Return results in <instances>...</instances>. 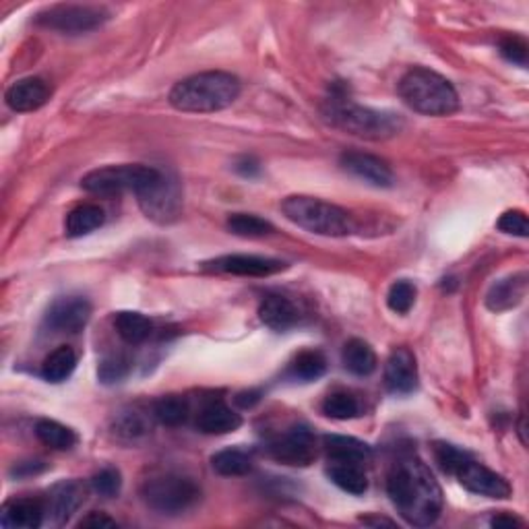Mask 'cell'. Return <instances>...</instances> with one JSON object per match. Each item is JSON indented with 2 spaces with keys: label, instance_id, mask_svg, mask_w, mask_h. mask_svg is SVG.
Returning <instances> with one entry per match:
<instances>
[{
  "label": "cell",
  "instance_id": "1",
  "mask_svg": "<svg viewBox=\"0 0 529 529\" xmlns=\"http://www.w3.org/2000/svg\"><path fill=\"white\" fill-rule=\"evenodd\" d=\"M391 503L410 525L429 527L443 511V490L422 459L405 458L397 461L387 476Z\"/></svg>",
  "mask_w": 529,
  "mask_h": 529
},
{
  "label": "cell",
  "instance_id": "2",
  "mask_svg": "<svg viewBox=\"0 0 529 529\" xmlns=\"http://www.w3.org/2000/svg\"><path fill=\"white\" fill-rule=\"evenodd\" d=\"M238 96V77L223 71H207L174 85L170 104L180 112H220L234 104Z\"/></svg>",
  "mask_w": 529,
  "mask_h": 529
},
{
  "label": "cell",
  "instance_id": "3",
  "mask_svg": "<svg viewBox=\"0 0 529 529\" xmlns=\"http://www.w3.org/2000/svg\"><path fill=\"white\" fill-rule=\"evenodd\" d=\"M400 96L411 110L424 116H449L458 112L459 96L455 87L429 69H411L400 81Z\"/></svg>",
  "mask_w": 529,
  "mask_h": 529
},
{
  "label": "cell",
  "instance_id": "4",
  "mask_svg": "<svg viewBox=\"0 0 529 529\" xmlns=\"http://www.w3.org/2000/svg\"><path fill=\"white\" fill-rule=\"evenodd\" d=\"M327 116L333 125L344 128L345 133L356 135L360 139L368 141L391 139V137H395L403 127V120L397 114L362 108L345 98L329 99Z\"/></svg>",
  "mask_w": 529,
  "mask_h": 529
},
{
  "label": "cell",
  "instance_id": "5",
  "mask_svg": "<svg viewBox=\"0 0 529 529\" xmlns=\"http://www.w3.org/2000/svg\"><path fill=\"white\" fill-rule=\"evenodd\" d=\"M281 212L298 228L318 236H345L352 230V217L345 209L315 197H288L281 203Z\"/></svg>",
  "mask_w": 529,
  "mask_h": 529
},
{
  "label": "cell",
  "instance_id": "6",
  "mask_svg": "<svg viewBox=\"0 0 529 529\" xmlns=\"http://www.w3.org/2000/svg\"><path fill=\"white\" fill-rule=\"evenodd\" d=\"M143 501L162 515H178L199 501L201 490L191 477L162 474L143 484Z\"/></svg>",
  "mask_w": 529,
  "mask_h": 529
},
{
  "label": "cell",
  "instance_id": "7",
  "mask_svg": "<svg viewBox=\"0 0 529 529\" xmlns=\"http://www.w3.org/2000/svg\"><path fill=\"white\" fill-rule=\"evenodd\" d=\"M157 168L141 164H125V165H106V168L93 170L81 180V186L87 193L98 194V197H114L125 191H141L151 180L159 176Z\"/></svg>",
  "mask_w": 529,
  "mask_h": 529
},
{
  "label": "cell",
  "instance_id": "8",
  "mask_svg": "<svg viewBox=\"0 0 529 529\" xmlns=\"http://www.w3.org/2000/svg\"><path fill=\"white\" fill-rule=\"evenodd\" d=\"M143 213L157 223H170L183 212V193L176 178L159 172L156 180L137 191Z\"/></svg>",
  "mask_w": 529,
  "mask_h": 529
},
{
  "label": "cell",
  "instance_id": "9",
  "mask_svg": "<svg viewBox=\"0 0 529 529\" xmlns=\"http://www.w3.org/2000/svg\"><path fill=\"white\" fill-rule=\"evenodd\" d=\"M108 19V13L87 5H56L40 13L38 24L62 33H85L98 29Z\"/></svg>",
  "mask_w": 529,
  "mask_h": 529
},
{
  "label": "cell",
  "instance_id": "10",
  "mask_svg": "<svg viewBox=\"0 0 529 529\" xmlns=\"http://www.w3.org/2000/svg\"><path fill=\"white\" fill-rule=\"evenodd\" d=\"M269 453L275 461L284 463V466L307 468L310 463H315L318 455L316 439L307 426H296V429L288 430L284 437L273 440Z\"/></svg>",
  "mask_w": 529,
  "mask_h": 529
},
{
  "label": "cell",
  "instance_id": "11",
  "mask_svg": "<svg viewBox=\"0 0 529 529\" xmlns=\"http://www.w3.org/2000/svg\"><path fill=\"white\" fill-rule=\"evenodd\" d=\"M91 316V304L81 296L58 298L46 313V325L58 333H79Z\"/></svg>",
  "mask_w": 529,
  "mask_h": 529
},
{
  "label": "cell",
  "instance_id": "12",
  "mask_svg": "<svg viewBox=\"0 0 529 529\" xmlns=\"http://www.w3.org/2000/svg\"><path fill=\"white\" fill-rule=\"evenodd\" d=\"M458 480L466 490L488 498H509L511 486L503 476L492 472L486 466L469 459L458 472Z\"/></svg>",
  "mask_w": 529,
  "mask_h": 529
},
{
  "label": "cell",
  "instance_id": "13",
  "mask_svg": "<svg viewBox=\"0 0 529 529\" xmlns=\"http://www.w3.org/2000/svg\"><path fill=\"white\" fill-rule=\"evenodd\" d=\"M342 165L345 172L352 174V176H356L362 180V183L376 186V188H389L395 183L391 165L385 162V159L371 156V154L345 151V154L342 156Z\"/></svg>",
  "mask_w": 529,
  "mask_h": 529
},
{
  "label": "cell",
  "instance_id": "14",
  "mask_svg": "<svg viewBox=\"0 0 529 529\" xmlns=\"http://www.w3.org/2000/svg\"><path fill=\"white\" fill-rule=\"evenodd\" d=\"M207 267L217 273L241 275V278H267V275L279 273L286 265L281 260L257 255H226L209 260Z\"/></svg>",
  "mask_w": 529,
  "mask_h": 529
},
{
  "label": "cell",
  "instance_id": "15",
  "mask_svg": "<svg viewBox=\"0 0 529 529\" xmlns=\"http://www.w3.org/2000/svg\"><path fill=\"white\" fill-rule=\"evenodd\" d=\"M385 383L393 393H411L418 385V366L416 358L408 347H397L391 352L385 366Z\"/></svg>",
  "mask_w": 529,
  "mask_h": 529
},
{
  "label": "cell",
  "instance_id": "16",
  "mask_svg": "<svg viewBox=\"0 0 529 529\" xmlns=\"http://www.w3.org/2000/svg\"><path fill=\"white\" fill-rule=\"evenodd\" d=\"M50 99V87L40 77H27L13 83L6 91V104L14 112H33Z\"/></svg>",
  "mask_w": 529,
  "mask_h": 529
},
{
  "label": "cell",
  "instance_id": "17",
  "mask_svg": "<svg viewBox=\"0 0 529 529\" xmlns=\"http://www.w3.org/2000/svg\"><path fill=\"white\" fill-rule=\"evenodd\" d=\"M85 498V488L79 482H61L50 490L46 513L54 524H67Z\"/></svg>",
  "mask_w": 529,
  "mask_h": 529
},
{
  "label": "cell",
  "instance_id": "18",
  "mask_svg": "<svg viewBox=\"0 0 529 529\" xmlns=\"http://www.w3.org/2000/svg\"><path fill=\"white\" fill-rule=\"evenodd\" d=\"M46 506L33 498H14L0 511V525L13 529H35L43 524Z\"/></svg>",
  "mask_w": 529,
  "mask_h": 529
},
{
  "label": "cell",
  "instance_id": "19",
  "mask_svg": "<svg viewBox=\"0 0 529 529\" xmlns=\"http://www.w3.org/2000/svg\"><path fill=\"white\" fill-rule=\"evenodd\" d=\"M242 426L241 414L222 401H212L199 411L197 429L205 434H230Z\"/></svg>",
  "mask_w": 529,
  "mask_h": 529
},
{
  "label": "cell",
  "instance_id": "20",
  "mask_svg": "<svg viewBox=\"0 0 529 529\" xmlns=\"http://www.w3.org/2000/svg\"><path fill=\"white\" fill-rule=\"evenodd\" d=\"M259 316L273 331H288L298 323V308L286 296L271 294L260 302Z\"/></svg>",
  "mask_w": 529,
  "mask_h": 529
},
{
  "label": "cell",
  "instance_id": "21",
  "mask_svg": "<svg viewBox=\"0 0 529 529\" xmlns=\"http://www.w3.org/2000/svg\"><path fill=\"white\" fill-rule=\"evenodd\" d=\"M327 476L335 486L350 495H364L368 490V476L364 472V463L347 461V459H329Z\"/></svg>",
  "mask_w": 529,
  "mask_h": 529
},
{
  "label": "cell",
  "instance_id": "22",
  "mask_svg": "<svg viewBox=\"0 0 529 529\" xmlns=\"http://www.w3.org/2000/svg\"><path fill=\"white\" fill-rule=\"evenodd\" d=\"M527 288V278L524 273L513 275V278H506L498 281L490 288L486 296V307L495 313H503V310H509L524 300Z\"/></svg>",
  "mask_w": 529,
  "mask_h": 529
},
{
  "label": "cell",
  "instance_id": "23",
  "mask_svg": "<svg viewBox=\"0 0 529 529\" xmlns=\"http://www.w3.org/2000/svg\"><path fill=\"white\" fill-rule=\"evenodd\" d=\"M104 209L93 203H83L67 215V236L81 238L104 226Z\"/></svg>",
  "mask_w": 529,
  "mask_h": 529
},
{
  "label": "cell",
  "instance_id": "24",
  "mask_svg": "<svg viewBox=\"0 0 529 529\" xmlns=\"http://www.w3.org/2000/svg\"><path fill=\"white\" fill-rule=\"evenodd\" d=\"M345 371H350L356 376H368L374 373L376 368V354L371 345L362 339H352L347 342L342 354Z\"/></svg>",
  "mask_w": 529,
  "mask_h": 529
},
{
  "label": "cell",
  "instance_id": "25",
  "mask_svg": "<svg viewBox=\"0 0 529 529\" xmlns=\"http://www.w3.org/2000/svg\"><path fill=\"white\" fill-rule=\"evenodd\" d=\"M325 449H327L329 459H347L358 463H366L371 459V447L354 437L331 434V437H325Z\"/></svg>",
  "mask_w": 529,
  "mask_h": 529
},
{
  "label": "cell",
  "instance_id": "26",
  "mask_svg": "<svg viewBox=\"0 0 529 529\" xmlns=\"http://www.w3.org/2000/svg\"><path fill=\"white\" fill-rule=\"evenodd\" d=\"M35 437L46 447L56 449V451H69L79 440L75 430H71L69 426L61 422H54V420H40L35 424Z\"/></svg>",
  "mask_w": 529,
  "mask_h": 529
},
{
  "label": "cell",
  "instance_id": "27",
  "mask_svg": "<svg viewBox=\"0 0 529 529\" xmlns=\"http://www.w3.org/2000/svg\"><path fill=\"white\" fill-rule=\"evenodd\" d=\"M75 368H77L75 352H72L71 347H67V345H61L58 350L50 354L46 360H43L42 376L48 383H62V381H67L72 373H75Z\"/></svg>",
  "mask_w": 529,
  "mask_h": 529
},
{
  "label": "cell",
  "instance_id": "28",
  "mask_svg": "<svg viewBox=\"0 0 529 529\" xmlns=\"http://www.w3.org/2000/svg\"><path fill=\"white\" fill-rule=\"evenodd\" d=\"M114 327L118 331V335L125 339L127 344H143L145 339L151 335V329L154 325L145 315L141 313H130V310H125V313H118L114 318Z\"/></svg>",
  "mask_w": 529,
  "mask_h": 529
},
{
  "label": "cell",
  "instance_id": "29",
  "mask_svg": "<svg viewBox=\"0 0 529 529\" xmlns=\"http://www.w3.org/2000/svg\"><path fill=\"white\" fill-rule=\"evenodd\" d=\"M228 230L241 238H263L273 234V223L252 213H234L228 217Z\"/></svg>",
  "mask_w": 529,
  "mask_h": 529
},
{
  "label": "cell",
  "instance_id": "30",
  "mask_svg": "<svg viewBox=\"0 0 529 529\" xmlns=\"http://www.w3.org/2000/svg\"><path fill=\"white\" fill-rule=\"evenodd\" d=\"M212 466L220 476H244L252 469V461L249 455L241 449H226V451L215 453L212 458Z\"/></svg>",
  "mask_w": 529,
  "mask_h": 529
},
{
  "label": "cell",
  "instance_id": "31",
  "mask_svg": "<svg viewBox=\"0 0 529 529\" xmlns=\"http://www.w3.org/2000/svg\"><path fill=\"white\" fill-rule=\"evenodd\" d=\"M325 371H327V360H325L323 354L316 350L300 352L292 362V376L304 383L321 379Z\"/></svg>",
  "mask_w": 529,
  "mask_h": 529
},
{
  "label": "cell",
  "instance_id": "32",
  "mask_svg": "<svg viewBox=\"0 0 529 529\" xmlns=\"http://www.w3.org/2000/svg\"><path fill=\"white\" fill-rule=\"evenodd\" d=\"M323 414L333 420H350L360 414V403L356 397L347 391H335L325 397L323 401Z\"/></svg>",
  "mask_w": 529,
  "mask_h": 529
},
{
  "label": "cell",
  "instance_id": "33",
  "mask_svg": "<svg viewBox=\"0 0 529 529\" xmlns=\"http://www.w3.org/2000/svg\"><path fill=\"white\" fill-rule=\"evenodd\" d=\"M154 416L165 426H178V424H183L188 416V403L183 400V397H176V395L162 397V400L156 403Z\"/></svg>",
  "mask_w": 529,
  "mask_h": 529
},
{
  "label": "cell",
  "instance_id": "34",
  "mask_svg": "<svg viewBox=\"0 0 529 529\" xmlns=\"http://www.w3.org/2000/svg\"><path fill=\"white\" fill-rule=\"evenodd\" d=\"M434 458H437L439 466L443 472L451 474V476H458L459 469L466 466V463L472 459V455L468 451H463V449L455 447V445H449V443H437L434 445Z\"/></svg>",
  "mask_w": 529,
  "mask_h": 529
},
{
  "label": "cell",
  "instance_id": "35",
  "mask_svg": "<svg viewBox=\"0 0 529 529\" xmlns=\"http://www.w3.org/2000/svg\"><path fill=\"white\" fill-rule=\"evenodd\" d=\"M414 302H416V286L411 284V281L400 279L389 288L387 304L393 313L397 315L410 313V308L414 307Z\"/></svg>",
  "mask_w": 529,
  "mask_h": 529
},
{
  "label": "cell",
  "instance_id": "36",
  "mask_svg": "<svg viewBox=\"0 0 529 529\" xmlns=\"http://www.w3.org/2000/svg\"><path fill=\"white\" fill-rule=\"evenodd\" d=\"M91 486H93V490L98 492L99 496H104V498L118 496V492L122 488L120 472H118V469H114V468L101 469V472H98L96 476H93Z\"/></svg>",
  "mask_w": 529,
  "mask_h": 529
},
{
  "label": "cell",
  "instance_id": "37",
  "mask_svg": "<svg viewBox=\"0 0 529 529\" xmlns=\"http://www.w3.org/2000/svg\"><path fill=\"white\" fill-rule=\"evenodd\" d=\"M128 360L125 356H108L99 362V368H98V376L101 383H106V385H112V383H118L125 379L128 374Z\"/></svg>",
  "mask_w": 529,
  "mask_h": 529
},
{
  "label": "cell",
  "instance_id": "38",
  "mask_svg": "<svg viewBox=\"0 0 529 529\" xmlns=\"http://www.w3.org/2000/svg\"><path fill=\"white\" fill-rule=\"evenodd\" d=\"M496 228L501 231H505V234L525 238L527 231H529V223H527V217H525L524 212H517V209H513V212H505L501 215V220H498Z\"/></svg>",
  "mask_w": 529,
  "mask_h": 529
},
{
  "label": "cell",
  "instance_id": "39",
  "mask_svg": "<svg viewBox=\"0 0 529 529\" xmlns=\"http://www.w3.org/2000/svg\"><path fill=\"white\" fill-rule=\"evenodd\" d=\"M501 54L509 62L519 64V67H525L527 64V43L521 38H506L501 42Z\"/></svg>",
  "mask_w": 529,
  "mask_h": 529
},
{
  "label": "cell",
  "instance_id": "40",
  "mask_svg": "<svg viewBox=\"0 0 529 529\" xmlns=\"http://www.w3.org/2000/svg\"><path fill=\"white\" fill-rule=\"evenodd\" d=\"M118 524L104 513H90V515L79 521V527H116Z\"/></svg>",
  "mask_w": 529,
  "mask_h": 529
},
{
  "label": "cell",
  "instance_id": "41",
  "mask_svg": "<svg viewBox=\"0 0 529 529\" xmlns=\"http://www.w3.org/2000/svg\"><path fill=\"white\" fill-rule=\"evenodd\" d=\"M120 430L127 432L128 437H137V434L145 432V426L137 414H127L125 418L120 420Z\"/></svg>",
  "mask_w": 529,
  "mask_h": 529
},
{
  "label": "cell",
  "instance_id": "42",
  "mask_svg": "<svg viewBox=\"0 0 529 529\" xmlns=\"http://www.w3.org/2000/svg\"><path fill=\"white\" fill-rule=\"evenodd\" d=\"M236 170L242 174V176H246V178H252V176H257L259 174V162L257 159H252V157H242L241 162L236 164Z\"/></svg>",
  "mask_w": 529,
  "mask_h": 529
},
{
  "label": "cell",
  "instance_id": "43",
  "mask_svg": "<svg viewBox=\"0 0 529 529\" xmlns=\"http://www.w3.org/2000/svg\"><path fill=\"white\" fill-rule=\"evenodd\" d=\"M490 525L492 527H521L524 525V521L517 519L515 515H496V517H492Z\"/></svg>",
  "mask_w": 529,
  "mask_h": 529
},
{
  "label": "cell",
  "instance_id": "44",
  "mask_svg": "<svg viewBox=\"0 0 529 529\" xmlns=\"http://www.w3.org/2000/svg\"><path fill=\"white\" fill-rule=\"evenodd\" d=\"M260 400L259 391H249V393H241L236 397V403L242 405V408H252Z\"/></svg>",
  "mask_w": 529,
  "mask_h": 529
},
{
  "label": "cell",
  "instance_id": "45",
  "mask_svg": "<svg viewBox=\"0 0 529 529\" xmlns=\"http://www.w3.org/2000/svg\"><path fill=\"white\" fill-rule=\"evenodd\" d=\"M362 524H366V525H395L393 521H389V519H371V517H362Z\"/></svg>",
  "mask_w": 529,
  "mask_h": 529
}]
</instances>
